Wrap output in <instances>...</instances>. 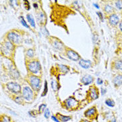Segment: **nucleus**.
Listing matches in <instances>:
<instances>
[{
    "instance_id": "79ce46f5",
    "label": "nucleus",
    "mask_w": 122,
    "mask_h": 122,
    "mask_svg": "<svg viewBox=\"0 0 122 122\" xmlns=\"http://www.w3.org/2000/svg\"><path fill=\"white\" fill-rule=\"evenodd\" d=\"M116 122V119H113L112 120V122Z\"/></svg>"
},
{
    "instance_id": "4c0bfd02",
    "label": "nucleus",
    "mask_w": 122,
    "mask_h": 122,
    "mask_svg": "<svg viewBox=\"0 0 122 122\" xmlns=\"http://www.w3.org/2000/svg\"><path fill=\"white\" fill-rule=\"evenodd\" d=\"M93 5H94V6L96 7V8H97V9H99V5H97V3H93Z\"/></svg>"
},
{
    "instance_id": "473e14b6",
    "label": "nucleus",
    "mask_w": 122,
    "mask_h": 122,
    "mask_svg": "<svg viewBox=\"0 0 122 122\" xmlns=\"http://www.w3.org/2000/svg\"><path fill=\"white\" fill-rule=\"evenodd\" d=\"M15 102H16L17 103H22L21 98L20 97H16V99H15Z\"/></svg>"
},
{
    "instance_id": "9d476101",
    "label": "nucleus",
    "mask_w": 122,
    "mask_h": 122,
    "mask_svg": "<svg viewBox=\"0 0 122 122\" xmlns=\"http://www.w3.org/2000/svg\"><path fill=\"white\" fill-rule=\"evenodd\" d=\"M89 93H90V96L92 99H96L98 98V94H97V89L93 87H92L90 89H89Z\"/></svg>"
},
{
    "instance_id": "1a4fd4ad",
    "label": "nucleus",
    "mask_w": 122,
    "mask_h": 122,
    "mask_svg": "<svg viewBox=\"0 0 122 122\" xmlns=\"http://www.w3.org/2000/svg\"><path fill=\"white\" fill-rule=\"evenodd\" d=\"M109 21L112 25H116L119 22V17L116 14H112L111 16L109 17Z\"/></svg>"
},
{
    "instance_id": "ea45409f",
    "label": "nucleus",
    "mask_w": 122,
    "mask_h": 122,
    "mask_svg": "<svg viewBox=\"0 0 122 122\" xmlns=\"http://www.w3.org/2000/svg\"><path fill=\"white\" fill-rule=\"evenodd\" d=\"M33 6L36 7V8H37V7H38V5H37L36 3H34V4H33Z\"/></svg>"
},
{
    "instance_id": "5701e85b",
    "label": "nucleus",
    "mask_w": 122,
    "mask_h": 122,
    "mask_svg": "<svg viewBox=\"0 0 122 122\" xmlns=\"http://www.w3.org/2000/svg\"><path fill=\"white\" fill-rule=\"evenodd\" d=\"M27 56L29 57H32L34 56V51H33V50L30 49V50H28L27 51Z\"/></svg>"
},
{
    "instance_id": "58836bf2",
    "label": "nucleus",
    "mask_w": 122,
    "mask_h": 122,
    "mask_svg": "<svg viewBox=\"0 0 122 122\" xmlns=\"http://www.w3.org/2000/svg\"><path fill=\"white\" fill-rule=\"evenodd\" d=\"M119 28H120V30L122 31V21H121V23L119 24Z\"/></svg>"
},
{
    "instance_id": "f704fd0d",
    "label": "nucleus",
    "mask_w": 122,
    "mask_h": 122,
    "mask_svg": "<svg viewBox=\"0 0 122 122\" xmlns=\"http://www.w3.org/2000/svg\"><path fill=\"white\" fill-rule=\"evenodd\" d=\"M97 84H99V85H100V84H102L103 83V81L100 79V78H98V79H97Z\"/></svg>"
},
{
    "instance_id": "39448f33",
    "label": "nucleus",
    "mask_w": 122,
    "mask_h": 122,
    "mask_svg": "<svg viewBox=\"0 0 122 122\" xmlns=\"http://www.w3.org/2000/svg\"><path fill=\"white\" fill-rule=\"evenodd\" d=\"M23 97L27 100H30L33 97V92L29 87H25L23 89Z\"/></svg>"
},
{
    "instance_id": "4be33fe9",
    "label": "nucleus",
    "mask_w": 122,
    "mask_h": 122,
    "mask_svg": "<svg viewBox=\"0 0 122 122\" xmlns=\"http://www.w3.org/2000/svg\"><path fill=\"white\" fill-rule=\"evenodd\" d=\"M59 67H60V69H61L62 71H63V72H67V71H69V68H68L66 66H64V65H60Z\"/></svg>"
},
{
    "instance_id": "a878e982",
    "label": "nucleus",
    "mask_w": 122,
    "mask_h": 122,
    "mask_svg": "<svg viewBox=\"0 0 122 122\" xmlns=\"http://www.w3.org/2000/svg\"><path fill=\"white\" fill-rule=\"evenodd\" d=\"M47 83L46 81H45V86H44V90H43V92L41 96H45L47 94Z\"/></svg>"
},
{
    "instance_id": "2eb2a0df",
    "label": "nucleus",
    "mask_w": 122,
    "mask_h": 122,
    "mask_svg": "<svg viewBox=\"0 0 122 122\" xmlns=\"http://www.w3.org/2000/svg\"><path fill=\"white\" fill-rule=\"evenodd\" d=\"M27 20L29 21V23H30V25L33 27H36V23H35V21H34V19L32 17L31 15L30 14H27Z\"/></svg>"
},
{
    "instance_id": "f257e3e1",
    "label": "nucleus",
    "mask_w": 122,
    "mask_h": 122,
    "mask_svg": "<svg viewBox=\"0 0 122 122\" xmlns=\"http://www.w3.org/2000/svg\"><path fill=\"white\" fill-rule=\"evenodd\" d=\"M28 69L31 72L33 73H37L41 69V65L40 63L37 61H33L29 63L28 64Z\"/></svg>"
},
{
    "instance_id": "412c9836",
    "label": "nucleus",
    "mask_w": 122,
    "mask_h": 122,
    "mask_svg": "<svg viewBox=\"0 0 122 122\" xmlns=\"http://www.w3.org/2000/svg\"><path fill=\"white\" fill-rule=\"evenodd\" d=\"M51 87L53 89V91H57L58 89V83L56 81L53 80L51 81Z\"/></svg>"
},
{
    "instance_id": "6ab92c4d",
    "label": "nucleus",
    "mask_w": 122,
    "mask_h": 122,
    "mask_svg": "<svg viewBox=\"0 0 122 122\" xmlns=\"http://www.w3.org/2000/svg\"><path fill=\"white\" fill-rule=\"evenodd\" d=\"M115 67L118 70H122V61H117L115 63Z\"/></svg>"
},
{
    "instance_id": "a211bd4d",
    "label": "nucleus",
    "mask_w": 122,
    "mask_h": 122,
    "mask_svg": "<svg viewBox=\"0 0 122 122\" xmlns=\"http://www.w3.org/2000/svg\"><path fill=\"white\" fill-rule=\"evenodd\" d=\"M53 46L56 49H57V50H62L63 45L61 43H60L59 41H56L54 43H53Z\"/></svg>"
},
{
    "instance_id": "c85d7f7f",
    "label": "nucleus",
    "mask_w": 122,
    "mask_h": 122,
    "mask_svg": "<svg viewBox=\"0 0 122 122\" xmlns=\"http://www.w3.org/2000/svg\"><path fill=\"white\" fill-rule=\"evenodd\" d=\"M46 107V104H41V105H40V107H39V111H40V112H42L43 111H44Z\"/></svg>"
},
{
    "instance_id": "6e6552de",
    "label": "nucleus",
    "mask_w": 122,
    "mask_h": 122,
    "mask_svg": "<svg viewBox=\"0 0 122 122\" xmlns=\"http://www.w3.org/2000/svg\"><path fill=\"white\" fill-rule=\"evenodd\" d=\"M91 64H92V62L89 60H81L79 61V65L84 69H89L91 67Z\"/></svg>"
},
{
    "instance_id": "7c9ffc66",
    "label": "nucleus",
    "mask_w": 122,
    "mask_h": 122,
    "mask_svg": "<svg viewBox=\"0 0 122 122\" xmlns=\"http://www.w3.org/2000/svg\"><path fill=\"white\" fill-rule=\"evenodd\" d=\"M2 122H10V118L7 116H3L2 117Z\"/></svg>"
},
{
    "instance_id": "aec40b11",
    "label": "nucleus",
    "mask_w": 122,
    "mask_h": 122,
    "mask_svg": "<svg viewBox=\"0 0 122 122\" xmlns=\"http://www.w3.org/2000/svg\"><path fill=\"white\" fill-rule=\"evenodd\" d=\"M105 103H106V105L107 106H109V107H113V106H115V102H114V101H113L112 99H107Z\"/></svg>"
},
{
    "instance_id": "f3484780",
    "label": "nucleus",
    "mask_w": 122,
    "mask_h": 122,
    "mask_svg": "<svg viewBox=\"0 0 122 122\" xmlns=\"http://www.w3.org/2000/svg\"><path fill=\"white\" fill-rule=\"evenodd\" d=\"M59 117H60V120L63 122H68V121H69L70 119H71V117L70 116H62V115H59Z\"/></svg>"
},
{
    "instance_id": "ddd939ff",
    "label": "nucleus",
    "mask_w": 122,
    "mask_h": 122,
    "mask_svg": "<svg viewBox=\"0 0 122 122\" xmlns=\"http://www.w3.org/2000/svg\"><path fill=\"white\" fill-rule=\"evenodd\" d=\"M37 18L38 23H43V22L45 21V20H46V16H45V15L43 12H40L37 14Z\"/></svg>"
},
{
    "instance_id": "7ed1b4c3",
    "label": "nucleus",
    "mask_w": 122,
    "mask_h": 122,
    "mask_svg": "<svg viewBox=\"0 0 122 122\" xmlns=\"http://www.w3.org/2000/svg\"><path fill=\"white\" fill-rule=\"evenodd\" d=\"M7 89L10 90L11 92L14 93H19L20 92V91H21V87L17 83H8L7 84Z\"/></svg>"
},
{
    "instance_id": "f03ea898",
    "label": "nucleus",
    "mask_w": 122,
    "mask_h": 122,
    "mask_svg": "<svg viewBox=\"0 0 122 122\" xmlns=\"http://www.w3.org/2000/svg\"><path fill=\"white\" fill-rule=\"evenodd\" d=\"M30 82L31 87H32L34 89L38 90V89L40 88V86H41V80H40V78H38L36 76H30Z\"/></svg>"
},
{
    "instance_id": "393cba45",
    "label": "nucleus",
    "mask_w": 122,
    "mask_h": 122,
    "mask_svg": "<svg viewBox=\"0 0 122 122\" xmlns=\"http://www.w3.org/2000/svg\"><path fill=\"white\" fill-rule=\"evenodd\" d=\"M105 11L107 13H111L113 11V7L112 6H110L109 5H107L105 7Z\"/></svg>"
},
{
    "instance_id": "20e7f679",
    "label": "nucleus",
    "mask_w": 122,
    "mask_h": 122,
    "mask_svg": "<svg viewBox=\"0 0 122 122\" xmlns=\"http://www.w3.org/2000/svg\"><path fill=\"white\" fill-rule=\"evenodd\" d=\"M7 38L10 41L15 43H19L21 41V37L20 35H18L15 32H10L7 34Z\"/></svg>"
},
{
    "instance_id": "e433bc0d",
    "label": "nucleus",
    "mask_w": 122,
    "mask_h": 122,
    "mask_svg": "<svg viewBox=\"0 0 122 122\" xmlns=\"http://www.w3.org/2000/svg\"><path fill=\"white\" fill-rule=\"evenodd\" d=\"M25 4H29V3H28V1H25ZM30 5H27V10H30Z\"/></svg>"
},
{
    "instance_id": "423d86ee",
    "label": "nucleus",
    "mask_w": 122,
    "mask_h": 122,
    "mask_svg": "<svg viewBox=\"0 0 122 122\" xmlns=\"http://www.w3.org/2000/svg\"><path fill=\"white\" fill-rule=\"evenodd\" d=\"M67 57H69L70 60L73 61H77L79 60V56L77 53H76V51H74L73 50H69L67 51Z\"/></svg>"
},
{
    "instance_id": "c756f323",
    "label": "nucleus",
    "mask_w": 122,
    "mask_h": 122,
    "mask_svg": "<svg viewBox=\"0 0 122 122\" xmlns=\"http://www.w3.org/2000/svg\"><path fill=\"white\" fill-rule=\"evenodd\" d=\"M41 31H42V33L44 34V35H46V36H49L50 34H49V31L47 30V29L46 27H41Z\"/></svg>"
},
{
    "instance_id": "0eeeda50",
    "label": "nucleus",
    "mask_w": 122,
    "mask_h": 122,
    "mask_svg": "<svg viewBox=\"0 0 122 122\" xmlns=\"http://www.w3.org/2000/svg\"><path fill=\"white\" fill-rule=\"evenodd\" d=\"M77 104V102L76 99L73 97H69L66 101V105L67 108H72L73 107H75Z\"/></svg>"
},
{
    "instance_id": "72a5a7b5",
    "label": "nucleus",
    "mask_w": 122,
    "mask_h": 122,
    "mask_svg": "<svg viewBox=\"0 0 122 122\" xmlns=\"http://www.w3.org/2000/svg\"><path fill=\"white\" fill-rule=\"evenodd\" d=\"M51 119H53V121L54 122H60V121L57 119V118L56 117H55V116H51Z\"/></svg>"
},
{
    "instance_id": "a19ab883",
    "label": "nucleus",
    "mask_w": 122,
    "mask_h": 122,
    "mask_svg": "<svg viewBox=\"0 0 122 122\" xmlns=\"http://www.w3.org/2000/svg\"><path fill=\"white\" fill-rule=\"evenodd\" d=\"M81 122H89V121H87V120L85 119V120H83V121H81Z\"/></svg>"
},
{
    "instance_id": "2f4dec72",
    "label": "nucleus",
    "mask_w": 122,
    "mask_h": 122,
    "mask_svg": "<svg viewBox=\"0 0 122 122\" xmlns=\"http://www.w3.org/2000/svg\"><path fill=\"white\" fill-rule=\"evenodd\" d=\"M97 15H98L99 18H100V20L103 21V16L102 13H101V12H97Z\"/></svg>"
},
{
    "instance_id": "cd10ccee",
    "label": "nucleus",
    "mask_w": 122,
    "mask_h": 122,
    "mask_svg": "<svg viewBox=\"0 0 122 122\" xmlns=\"http://www.w3.org/2000/svg\"><path fill=\"white\" fill-rule=\"evenodd\" d=\"M20 20H21V23H22V25H23V26L25 27H27V28H29V25L27 24V23L25 22V21L24 20V19H23L22 17H20Z\"/></svg>"
},
{
    "instance_id": "4468645a",
    "label": "nucleus",
    "mask_w": 122,
    "mask_h": 122,
    "mask_svg": "<svg viewBox=\"0 0 122 122\" xmlns=\"http://www.w3.org/2000/svg\"><path fill=\"white\" fill-rule=\"evenodd\" d=\"M96 112V107H92L91 109H88L87 111H86L85 114H86V116L87 117H91V116H93Z\"/></svg>"
},
{
    "instance_id": "b1692460",
    "label": "nucleus",
    "mask_w": 122,
    "mask_h": 122,
    "mask_svg": "<svg viewBox=\"0 0 122 122\" xmlns=\"http://www.w3.org/2000/svg\"><path fill=\"white\" fill-rule=\"evenodd\" d=\"M116 7L118 10L122 9V1H117L116 2Z\"/></svg>"
},
{
    "instance_id": "f8f14e48",
    "label": "nucleus",
    "mask_w": 122,
    "mask_h": 122,
    "mask_svg": "<svg viewBox=\"0 0 122 122\" xmlns=\"http://www.w3.org/2000/svg\"><path fill=\"white\" fill-rule=\"evenodd\" d=\"M113 83L116 86H119L122 85V75L116 76L113 79Z\"/></svg>"
},
{
    "instance_id": "bb28decb",
    "label": "nucleus",
    "mask_w": 122,
    "mask_h": 122,
    "mask_svg": "<svg viewBox=\"0 0 122 122\" xmlns=\"http://www.w3.org/2000/svg\"><path fill=\"white\" fill-rule=\"evenodd\" d=\"M50 112L49 109H46L45 112H44V117L46 118V119H48L50 117Z\"/></svg>"
},
{
    "instance_id": "c9c22d12",
    "label": "nucleus",
    "mask_w": 122,
    "mask_h": 122,
    "mask_svg": "<svg viewBox=\"0 0 122 122\" xmlns=\"http://www.w3.org/2000/svg\"><path fill=\"white\" fill-rule=\"evenodd\" d=\"M106 89L102 88V93L103 95V94H105V93H106Z\"/></svg>"
},
{
    "instance_id": "9b49d317",
    "label": "nucleus",
    "mask_w": 122,
    "mask_h": 122,
    "mask_svg": "<svg viewBox=\"0 0 122 122\" xmlns=\"http://www.w3.org/2000/svg\"><path fill=\"white\" fill-rule=\"evenodd\" d=\"M93 80V77L91 76H89V75H87V76H84L82 78V83L84 84V85H88L89 83L92 82Z\"/></svg>"
},
{
    "instance_id": "dca6fc26",
    "label": "nucleus",
    "mask_w": 122,
    "mask_h": 122,
    "mask_svg": "<svg viewBox=\"0 0 122 122\" xmlns=\"http://www.w3.org/2000/svg\"><path fill=\"white\" fill-rule=\"evenodd\" d=\"M5 49L8 51H13L14 48L13 44L10 41H6L5 43Z\"/></svg>"
}]
</instances>
